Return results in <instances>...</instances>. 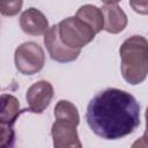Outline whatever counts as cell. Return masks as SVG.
<instances>
[{
	"mask_svg": "<svg viewBox=\"0 0 148 148\" xmlns=\"http://www.w3.org/2000/svg\"><path fill=\"white\" fill-rule=\"evenodd\" d=\"M86 119L97 136L118 140L133 133L140 125V104L126 90L108 88L90 99Z\"/></svg>",
	"mask_w": 148,
	"mask_h": 148,
	"instance_id": "obj_1",
	"label": "cell"
},
{
	"mask_svg": "<svg viewBox=\"0 0 148 148\" xmlns=\"http://www.w3.org/2000/svg\"><path fill=\"white\" fill-rule=\"evenodd\" d=\"M120 71L123 79L136 86L148 75V40L140 35H134L124 40L119 49Z\"/></svg>",
	"mask_w": 148,
	"mask_h": 148,
	"instance_id": "obj_2",
	"label": "cell"
},
{
	"mask_svg": "<svg viewBox=\"0 0 148 148\" xmlns=\"http://www.w3.org/2000/svg\"><path fill=\"white\" fill-rule=\"evenodd\" d=\"M58 28L61 42L66 46L75 50H81L83 46L89 44L96 35L91 27L76 15L60 21L58 23Z\"/></svg>",
	"mask_w": 148,
	"mask_h": 148,
	"instance_id": "obj_3",
	"label": "cell"
},
{
	"mask_svg": "<svg viewBox=\"0 0 148 148\" xmlns=\"http://www.w3.org/2000/svg\"><path fill=\"white\" fill-rule=\"evenodd\" d=\"M16 69L24 75H34L42 71L45 64V53L42 46L35 42H25L18 45L14 53Z\"/></svg>",
	"mask_w": 148,
	"mask_h": 148,
	"instance_id": "obj_4",
	"label": "cell"
},
{
	"mask_svg": "<svg viewBox=\"0 0 148 148\" xmlns=\"http://www.w3.org/2000/svg\"><path fill=\"white\" fill-rule=\"evenodd\" d=\"M44 45L50 54V57L58 62H71L77 59L81 53V50H75L66 46L59 36L58 24H54L49 28L44 35Z\"/></svg>",
	"mask_w": 148,
	"mask_h": 148,
	"instance_id": "obj_5",
	"label": "cell"
},
{
	"mask_svg": "<svg viewBox=\"0 0 148 148\" xmlns=\"http://www.w3.org/2000/svg\"><path fill=\"white\" fill-rule=\"evenodd\" d=\"M77 125L65 119H56L51 127V135L54 148H81Z\"/></svg>",
	"mask_w": 148,
	"mask_h": 148,
	"instance_id": "obj_6",
	"label": "cell"
},
{
	"mask_svg": "<svg viewBox=\"0 0 148 148\" xmlns=\"http://www.w3.org/2000/svg\"><path fill=\"white\" fill-rule=\"evenodd\" d=\"M53 87L46 80H40L31 84L25 95L28 110L34 113H42L50 105L53 97Z\"/></svg>",
	"mask_w": 148,
	"mask_h": 148,
	"instance_id": "obj_7",
	"label": "cell"
},
{
	"mask_svg": "<svg viewBox=\"0 0 148 148\" xmlns=\"http://www.w3.org/2000/svg\"><path fill=\"white\" fill-rule=\"evenodd\" d=\"M20 25L21 29L30 36L45 35L50 28L46 16L35 7H30L22 13L20 17Z\"/></svg>",
	"mask_w": 148,
	"mask_h": 148,
	"instance_id": "obj_8",
	"label": "cell"
},
{
	"mask_svg": "<svg viewBox=\"0 0 148 148\" xmlns=\"http://www.w3.org/2000/svg\"><path fill=\"white\" fill-rule=\"evenodd\" d=\"M104 15V30L109 34H119L127 25V15L117 5H104L102 7Z\"/></svg>",
	"mask_w": 148,
	"mask_h": 148,
	"instance_id": "obj_9",
	"label": "cell"
},
{
	"mask_svg": "<svg viewBox=\"0 0 148 148\" xmlns=\"http://www.w3.org/2000/svg\"><path fill=\"white\" fill-rule=\"evenodd\" d=\"M22 111L20 110L18 99L10 94L1 95V113H0V126L13 127L17 117Z\"/></svg>",
	"mask_w": 148,
	"mask_h": 148,
	"instance_id": "obj_10",
	"label": "cell"
},
{
	"mask_svg": "<svg viewBox=\"0 0 148 148\" xmlns=\"http://www.w3.org/2000/svg\"><path fill=\"white\" fill-rule=\"evenodd\" d=\"M76 16L84 21L87 24H89L96 34L104 29V15L102 8H98L97 6L89 3L83 5L77 9Z\"/></svg>",
	"mask_w": 148,
	"mask_h": 148,
	"instance_id": "obj_11",
	"label": "cell"
},
{
	"mask_svg": "<svg viewBox=\"0 0 148 148\" xmlns=\"http://www.w3.org/2000/svg\"><path fill=\"white\" fill-rule=\"evenodd\" d=\"M54 117L56 119H65L74 123L75 125L80 124V114L77 108L69 101L60 99L54 106Z\"/></svg>",
	"mask_w": 148,
	"mask_h": 148,
	"instance_id": "obj_12",
	"label": "cell"
},
{
	"mask_svg": "<svg viewBox=\"0 0 148 148\" xmlns=\"http://www.w3.org/2000/svg\"><path fill=\"white\" fill-rule=\"evenodd\" d=\"M23 6V0H0V13L3 16L17 15Z\"/></svg>",
	"mask_w": 148,
	"mask_h": 148,
	"instance_id": "obj_13",
	"label": "cell"
},
{
	"mask_svg": "<svg viewBox=\"0 0 148 148\" xmlns=\"http://www.w3.org/2000/svg\"><path fill=\"white\" fill-rule=\"evenodd\" d=\"M0 145L1 147H10L14 143L15 140V134L13 127H7V126H0Z\"/></svg>",
	"mask_w": 148,
	"mask_h": 148,
	"instance_id": "obj_14",
	"label": "cell"
},
{
	"mask_svg": "<svg viewBox=\"0 0 148 148\" xmlns=\"http://www.w3.org/2000/svg\"><path fill=\"white\" fill-rule=\"evenodd\" d=\"M131 8L141 15H148V0H130Z\"/></svg>",
	"mask_w": 148,
	"mask_h": 148,
	"instance_id": "obj_15",
	"label": "cell"
},
{
	"mask_svg": "<svg viewBox=\"0 0 148 148\" xmlns=\"http://www.w3.org/2000/svg\"><path fill=\"white\" fill-rule=\"evenodd\" d=\"M145 117H146V131H145L143 135L132 145L133 148H136V147H139V148L140 147H145L146 148V147H148V108L146 110Z\"/></svg>",
	"mask_w": 148,
	"mask_h": 148,
	"instance_id": "obj_16",
	"label": "cell"
},
{
	"mask_svg": "<svg viewBox=\"0 0 148 148\" xmlns=\"http://www.w3.org/2000/svg\"><path fill=\"white\" fill-rule=\"evenodd\" d=\"M102 2H104L105 5H111V3H118L120 0H101Z\"/></svg>",
	"mask_w": 148,
	"mask_h": 148,
	"instance_id": "obj_17",
	"label": "cell"
}]
</instances>
